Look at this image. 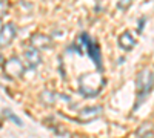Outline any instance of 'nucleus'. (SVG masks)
<instances>
[{
	"label": "nucleus",
	"mask_w": 154,
	"mask_h": 138,
	"mask_svg": "<svg viewBox=\"0 0 154 138\" xmlns=\"http://www.w3.org/2000/svg\"><path fill=\"white\" fill-rule=\"evenodd\" d=\"M0 124H2V123H0Z\"/></svg>",
	"instance_id": "6e6552de"
},
{
	"label": "nucleus",
	"mask_w": 154,
	"mask_h": 138,
	"mask_svg": "<svg viewBox=\"0 0 154 138\" xmlns=\"http://www.w3.org/2000/svg\"><path fill=\"white\" fill-rule=\"evenodd\" d=\"M25 58H26V61L29 63L31 68H37L39 64H40V61H42V58H40V51L32 46V48H29L28 51L25 52Z\"/></svg>",
	"instance_id": "20e7f679"
},
{
	"label": "nucleus",
	"mask_w": 154,
	"mask_h": 138,
	"mask_svg": "<svg viewBox=\"0 0 154 138\" xmlns=\"http://www.w3.org/2000/svg\"><path fill=\"white\" fill-rule=\"evenodd\" d=\"M15 26L13 23H6L2 26V29H0V48H5V46H8L15 37Z\"/></svg>",
	"instance_id": "7ed1b4c3"
},
{
	"label": "nucleus",
	"mask_w": 154,
	"mask_h": 138,
	"mask_svg": "<svg viewBox=\"0 0 154 138\" xmlns=\"http://www.w3.org/2000/svg\"><path fill=\"white\" fill-rule=\"evenodd\" d=\"M80 42L86 46L88 55H89V57L93 58V61L96 63L97 69H102V54H100V49H99L97 43H96L93 39H89V35H88L86 32H83L82 35H80Z\"/></svg>",
	"instance_id": "f03ea898"
},
{
	"label": "nucleus",
	"mask_w": 154,
	"mask_h": 138,
	"mask_svg": "<svg viewBox=\"0 0 154 138\" xmlns=\"http://www.w3.org/2000/svg\"><path fill=\"white\" fill-rule=\"evenodd\" d=\"M136 86H137V103H136V107H139V104L147 98V95L154 88V72L151 69L140 71L137 78H136Z\"/></svg>",
	"instance_id": "f257e3e1"
},
{
	"label": "nucleus",
	"mask_w": 154,
	"mask_h": 138,
	"mask_svg": "<svg viewBox=\"0 0 154 138\" xmlns=\"http://www.w3.org/2000/svg\"><path fill=\"white\" fill-rule=\"evenodd\" d=\"M6 9H8V3L6 2H0V18L6 14Z\"/></svg>",
	"instance_id": "0eeeda50"
},
{
	"label": "nucleus",
	"mask_w": 154,
	"mask_h": 138,
	"mask_svg": "<svg viewBox=\"0 0 154 138\" xmlns=\"http://www.w3.org/2000/svg\"><path fill=\"white\" fill-rule=\"evenodd\" d=\"M5 115H6V117H10V118L13 120V121H14L15 124H19V126H22V120H20L19 117H15V115H14V114L11 112V110H5Z\"/></svg>",
	"instance_id": "423d86ee"
},
{
	"label": "nucleus",
	"mask_w": 154,
	"mask_h": 138,
	"mask_svg": "<svg viewBox=\"0 0 154 138\" xmlns=\"http://www.w3.org/2000/svg\"><path fill=\"white\" fill-rule=\"evenodd\" d=\"M136 45V40L133 39V34L130 31L123 32L120 37H119V46L123 49V51H131Z\"/></svg>",
	"instance_id": "39448f33"
}]
</instances>
